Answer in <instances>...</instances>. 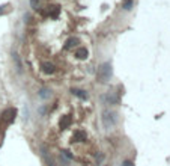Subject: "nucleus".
<instances>
[{"mask_svg": "<svg viewBox=\"0 0 170 166\" xmlns=\"http://www.w3.org/2000/svg\"><path fill=\"white\" fill-rule=\"evenodd\" d=\"M96 77H98V80H100L101 83H105V82H108V80L111 79V65H110L108 62L102 64L101 67L98 68Z\"/></svg>", "mask_w": 170, "mask_h": 166, "instance_id": "f257e3e1", "label": "nucleus"}, {"mask_svg": "<svg viewBox=\"0 0 170 166\" xmlns=\"http://www.w3.org/2000/svg\"><path fill=\"white\" fill-rule=\"evenodd\" d=\"M101 121H102V125L104 129H110L116 124V113L115 112H110V110H104L102 112V116H101Z\"/></svg>", "mask_w": 170, "mask_h": 166, "instance_id": "f03ea898", "label": "nucleus"}, {"mask_svg": "<svg viewBox=\"0 0 170 166\" xmlns=\"http://www.w3.org/2000/svg\"><path fill=\"white\" fill-rule=\"evenodd\" d=\"M15 115H17V110L15 109H6L2 115V119L6 122V124H11L14 119H15Z\"/></svg>", "mask_w": 170, "mask_h": 166, "instance_id": "7ed1b4c3", "label": "nucleus"}, {"mask_svg": "<svg viewBox=\"0 0 170 166\" xmlns=\"http://www.w3.org/2000/svg\"><path fill=\"white\" fill-rule=\"evenodd\" d=\"M41 68H42V71L45 74H53L56 71V67H54V64H51V62H42V64H41Z\"/></svg>", "mask_w": 170, "mask_h": 166, "instance_id": "20e7f679", "label": "nucleus"}, {"mask_svg": "<svg viewBox=\"0 0 170 166\" xmlns=\"http://www.w3.org/2000/svg\"><path fill=\"white\" fill-rule=\"evenodd\" d=\"M72 139H74V142H83L86 141V133L83 130H77V131H74Z\"/></svg>", "mask_w": 170, "mask_h": 166, "instance_id": "39448f33", "label": "nucleus"}, {"mask_svg": "<svg viewBox=\"0 0 170 166\" xmlns=\"http://www.w3.org/2000/svg\"><path fill=\"white\" fill-rule=\"evenodd\" d=\"M59 12H60V8H59V6H50V8H48V15H50L51 18H57Z\"/></svg>", "mask_w": 170, "mask_h": 166, "instance_id": "423d86ee", "label": "nucleus"}, {"mask_svg": "<svg viewBox=\"0 0 170 166\" xmlns=\"http://www.w3.org/2000/svg\"><path fill=\"white\" fill-rule=\"evenodd\" d=\"M77 44H78V39H77V38H69L68 41H66V44H65V50H71V48H74Z\"/></svg>", "mask_w": 170, "mask_h": 166, "instance_id": "0eeeda50", "label": "nucleus"}, {"mask_svg": "<svg viewBox=\"0 0 170 166\" xmlns=\"http://www.w3.org/2000/svg\"><path fill=\"white\" fill-rule=\"evenodd\" d=\"M75 56H77L78 59H86V57H87V50H86V47L77 48V50H75Z\"/></svg>", "mask_w": 170, "mask_h": 166, "instance_id": "6e6552de", "label": "nucleus"}, {"mask_svg": "<svg viewBox=\"0 0 170 166\" xmlns=\"http://www.w3.org/2000/svg\"><path fill=\"white\" fill-rule=\"evenodd\" d=\"M71 122H72V119H71L69 116H63V118L60 119V127H62V129H66V127L71 125Z\"/></svg>", "mask_w": 170, "mask_h": 166, "instance_id": "1a4fd4ad", "label": "nucleus"}, {"mask_svg": "<svg viewBox=\"0 0 170 166\" xmlns=\"http://www.w3.org/2000/svg\"><path fill=\"white\" fill-rule=\"evenodd\" d=\"M72 94H74L75 97L81 98V100H86V98H87V94H86L85 91H81V89H72Z\"/></svg>", "mask_w": 170, "mask_h": 166, "instance_id": "9d476101", "label": "nucleus"}, {"mask_svg": "<svg viewBox=\"0 0 170 166\" xmlns=\"http://www.w3.org/2000/svg\"><path fill=\"white\" fill-rule=\"evenodd\" d=\"M14 60H15V64H17V70L21 71V64H20V59H18L17 55H14Z\"/></svg>", "mask_w": 170, "mask_h": 166, "instance_id": "9b49d317", "label": "nucleus"}, {"mask_svg": "<svg viewBox=\"0 0 170 166\" xmlns=\"http://www.w3.org/2000/svg\"><path fill=\"white\" fill-rule=\"evenodd\" d=\"M131 6H133V2H131V0H127V2H125V5H123V8H125L127 11H128V9H131Z\"/></svg>", "mask_w": 170, "mask_h": 166, "instance_id": "f8f14e48", "label": "nucleus"}, {"mask_svg": "<svg viewBox=\"0 0 170 166\" xmlns=\"http://www.w3.org/2000/svg\"><path fill=\"white\" fill-rule=\"evenodd\" d=\"M122 166H134V163H133V162H130V160H125V162L122 163Z\"/></svg>", "mask_w": 170, "mask_h": 166, "instance_id": "ddd939ff", "label": "nucleus"}, {"mask_svg": "<svg viewBox=\"0 0 170 166\" xmlns=\"http://www.w3.org/2000/svg\"><path fill=\"white\" fill-rule=\"evenodd\" d=\"M32 5H33L35 9H38V2H36V0H32Z\"/></svg>", "mask_w": 170, "mask_h": 166, "instance_id": "4468645a", "label": "nucleus"}]
</instances>
